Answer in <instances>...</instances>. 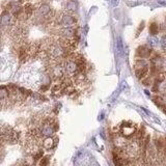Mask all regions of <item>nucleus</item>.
<instances>
[{
  "instance_id": "1",
  "label": "nucleus",
  "mask_w": 166,
  "mask_h": 166,
  "mask_svg": "<svg viewBox=\"0 0 166 166\" xmlns=\"http://www.w3.org/2000/svg\"><path fill=\"white\" fill-rule=\"evenodd\" d=\"M121 132L124 136L126 137H130L134 135V133L136 132V128L135 126H133L132 124H128V122H124L121 127Z\"/></svg>"
},
{
  "instance_id": "2",
  "label": "nucleus",
  "mask_w": 166,
  "mask_h": 166,
  "mask_svg": "<svg viewBox=\"0 0 166 166\" xmlns=\"http://www.w3.org/2000/svg\"><path fill=\"white\" fill-rule=\"evenodd\" d=\"M151 49L148 48L147 46H140V47L137 49V56L140 57V58H147L151 55Z\"/></svg>"
},
{
  "instance_id": "3",
  "label": "nucleus",
  "mask_w": 166,
  "mask_h": 166,
  "mask_svg": "<svg viewBox=\"0 0 166 166\" xmlns=\"http://www.w3.org/2000/svg\"><path fill=\"white\" fill-rule=\"evenodd\" d=\"M50 52H51V55H52L53 57H55V58H59V57L64 55L65 50L61 47V46L55 45V46H53V47L51 48Z\"/></svg>"
},
{
  "instance_id": "4",
  "label": "nucleus",
  "mask_w": 166,
  "mask_h": 166,
  "mask_svg": "<svg viewBox=\"0 0 166 166\" xmlns=\"http://www.w3.org/2000/svg\"><path fill=\"white\" fill-rule=\"evenodd\" d=\"M61 25L64 27H72L74 24L76 23V19L73 16L70 15H64L61 18Z\"/></svg>"
},
{
  "instance_id": "5",
  "label": "nucleus",
  "mask_w": 166,
  "mask_h": 166,
  "mask_svg": "<svg viewBox=\"0 0 166 166\" xmlns=\"http://www.w3.org/2000/svg\"><path fill=\"white\" fill-rule=\"evenodd\" d=\"M11 21H13V16H11L8 11H3V13L1 14V16H0V23H1L2 25L7 26V25L10 24Z\"/></svg>"
},
{
  "instance_id": "6",
  "label": "nucleus",
  "mask_w": 166,
  "mask_h": 166,
  "mask_svg": "<svg viewBox=\"0 0 166 166\" xmlns=\"http://www.w3.org/2000/svg\"><path fill=\"white\" fill-rule=\"evenodd\" d=\"M77 68H78V65H77V62L74 60H68L67 64H65V67H64L65 72L68 74L77 73Z\"/></svg>"
},
{
  "instance_id": "7",
  "label": "nucleus",
  "mask_w": 166,
  "mask_h": 166,
  "mask_svg": "<svg viewBox=\"0 0 166 166\" xmlns=\"http://www.w3.org/2000/svg\"><path fill=\"white\" fill-rule=\"evenodd\" d=\"M54 131H55V130H54L52 124H49V122H47V124L44 125V127H43L41 133H42V135H44L46 137H49V136H52L53 135Z\"/></svg>"
},
{
  "instance_id": "8",
  "label": "nucleus",
  "mask_w": 166,
  "mask_h": 166,
  "mask_svg": "<svg viewBox=\"0 0 166 166\" xmlns=\"http://www.w3.org/2000/svg\"><path fill=\"white\" fill-rule=\"evenodd\" d=\"M50 13H51V7L49 4L44 3L39 7V14L42 17H47Z\"/></svg>"
},
{
  "instance_id": "9",
  "label": "nucleus",
  "mask_w": 166,
  "mask_h": 166,
  "mask_svg": "<svg viewBox=\"0 0 166 166\" xmlns=\"http://www.w3.org/2000/svg\"><path fill=\"white\" fill-rule=\"evenodd\" d=\"M43 144H44V147L46 148V150H52L54 145L57 144V139L53 140V139L49 136V137H47V139L45 140L44 143H43Z\"/></svg>"
},
{
  "instance_id": "10",
  "label": "nucleus",
  "mask_w": 166,
  "mask_h": 166,
  "mask_svg": "<svg viewBox=\"0 0 166 166\" xmlns=\"http://www.w3.org/2000/svg\"><path fill=\"white\" fill-rule=\"evenodd\" d=\"M135 70H148L147 61H144L143 59H138L135 62Z\"/></svg>"
},
{
  "instance_id": "11",
  "label": "nucleus",
  "mask_w": 166,
  "mask_h": 166,
  "mask_svg": "<svg viewBox=\"0 0 166 166\" xmlns=\"http://www.w3.org/2000/svg\"><path fill=\"white\" fill-rule=\"evenodd\" d=\"M62 34H64V38L70 39L75 35V30H74L72 27H64V29L62 30Z\"/></svg>"
},
{
  "instance_id": "12",
  "label": "nucleus",
  "mask_w": 166,
  "mask_h": 166,
  "mask_svg": "<svg viewBox=\"0 0 166 166\" xmlns=\"http://www.w3.org/2000/svg\"><path fill=\"white\" fill-rule=\"evenodd\" d=\"M52 73L56 78H61L62 75H64V68L60 65H56V67L52 68Z\"/></svg>"
},
{
  "instance_id": "13",
  "label": "nucleus",
  "mask_w": 166,
  "mask_h": 166,
  "mask_svg": "<svg viewBox=\"0 0 166 166\" xmlns=\"http://www.w3.org/2000/svg\"><path fill=\"white\" fill-rule=\"evenodd\" d=\"M150 32L151 35H156L159 32V25L157 23H151L150 25Z\"/></svg>"
},
{
  "instance_id": "14",
  "label": "nucleus",
  "mask_w": 166,
  "mask_h": 166,
  "mask_svg": "<svg viewBox=\"0 0 166 166\" xmlns=\"http://www.w3.org/2000/svg\"><path fill=\"white\" fill-rule=\"evenodd\" d=\"M67 10L68 11H75L77 10V3L74 0H70V1H68V3H67Z\"/></svg>"
},
{
  "instance_id": "15",
  "label": "nucleus",
  "mask_w": 166,
  "mask_h": 166,
  "mask_svg": "<svg viewBox=\"0 0 166 166\" xmlns=\"http://www.w3.org/2000/svg\"><path fill=\"white\" fill-rule=\"evenodd\" d=\"M10 94V91H8L4 86H0V99H6Z\"/></svg>"
},
{
  "instance_id": "16",
  "label": "nucleus",
  "mask_w": 166,
  "mask_h": 166,
  "mask_svg": "<svg viewBox=\"0 0 166 166\" xmlns=\"http://www.w3.org/2000/svg\"><path fill=\"white\" fill-rule=\"evenodd\" d=\"M24 13L26 14V16H30L31 14L33 13V6H32V4H30V3L25 4V6H24Z\"/></svg>"
},
{
  "instance_id": "17",
  "label": "nucleus",
  "mask_w": 166,
  "mask_h": 166,
  "mask_svg": "<svg viewBox=\"0 0 166 166\" xmlns=\"http://www.w3.org/2000/svg\"><path fill=\"white\" fill-rule=\"evenodd\" d=\"M148 43H150V45L151 47H156V46H158V39L156 38H154V36H151V38H148Z\"/></svg>"
},
{
  "instance_id": "18",
  "label": "nucleus",
  "mask_w": 166,
  "mask_h": 166,
  "mask_svg": "<svg viewBox=\"0 0 166 166\" xmlns=\"http://www.w3.org/2000/svg\"><path fill=\"white\" fill-rule=\"evenodd\" d=\"M49 163V157H42V160L39 162L41 165H47Z\"/></svg>"
},
{
  "instance_id": "19",
  "label": "nucleus",
  "mask_w": 166,
  "mask_h": 166,
  "mask_svg": "<svg viewBox=\"0 0 166 166\" xmlns=\"http://www.w3.org/2000/svg\"><path fill=\"white\" fill-rule=\"evenodd\" d=\"M160 44H161L163 49H166V35H164L161 39V41H160Z\"/></svg>"
},
{
  "instance_id": "20",
  "label": "nucleus",
  "mask_w": 166,
  "mask_h": 166,
  "mask_svg": "<svg viewBox=\"0 0 166 166\" xmlns=\"http://www.w3.org/2000/svg\"><path fill=\"white\" fill-rule=\"evenodd\" d=\"M43 155H44V153H43V151H39L36 155H34V160H39V159H42Z\"/></svg>"
},
{
  "instance_id": "21",
  "label": "nucleus",
  "mask_w": 166,
  "mask_h": 166,
  "mask_svg": "<svg viewBox=\"0 0 166 166\" xmlns=\"http://www.w3.org/2000/svg\"><path fill=\"white\" fill-rule=\"evenodd\" d=\"M143 84H144V85H150V84H151V80H150V79L144 80V81H143Z\"/></svg>"
}]
</instances>
